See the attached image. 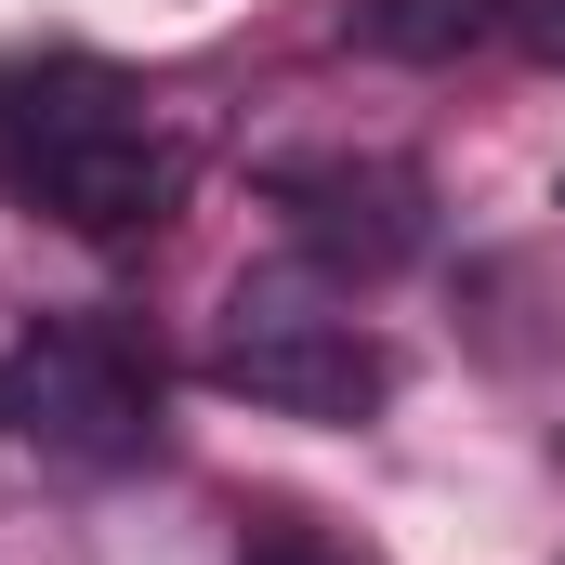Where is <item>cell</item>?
Returning a JSON list of instances; mask_svg holds the SVG:
<instances>
[{
	"mask_svg": "<svg viewBox=\"0 0 565 565\" xmlns=\"http://www.w3.org/2000/svg\"><path fill=\"white\" fill-rule=\"evenodd\" d=\"M0 434L53 473H132L158 447V355L119 316H40L0 342Z\"/></svg>",
	"mask_w": 565,
	"mask_h": 565,
	"instance_id": "cell-2",
	"label": "cell"
},
{
	"mask_svg": "<svg viewBox=\"0 0 565 565\" xmlns=\"http://www.w3.org/2000/svg\"><path fill=\"white\" fill-rule=\"evenodd\" d=\"M0 198L53 211L66 237H158L184 211V132L158 93L93 53H26L0 66Z\"/></svg>",
	"mask_w": 565,
	"mask_h": 565,
	"instance_id": "cell-1",
	"label": "cell"
},
{
	"mask_svg": "<svg viewBox=\"0 0 565 565\" xmlns=\"http://www.w3.org/2000/svg\"><path fill=\"white\" fill-rule=\"evenodd\" d=\"M513 40H526L540 66H565V0H513Z\"/></svg>",
	"mask_w": 565,
	"mask_h": 565,
	"instance_id": "cell-7",
	"label": "cell"
},
{
	"mask_svg": "<svg viewBox=\"0 0 565 565\" xmlns=\"http://www.w3.org/2000/svg\"><path fill=\"white\" fill-rule=\"evenodd\" d=\"M237 565H369V553H342V540H329V526H302V513H250Z\"/></svg>",
	"mask_w": 565,
	"mask_h": 565,
	"instance_id": "cell-6",
	"label": "cell"
},
{
	"mask_svg": "<svg viewBox=\"0 0 565 565\" xmlns=\"http://www.w3.org/2000/svg\"><path fill=\"white\" fill-rule=\"evenodd\" d=\"M355 26L382 53H473V40L513 26V0H355Z\"/></svg>",
	"mask_w": 565,
	"mask_h": 565,
	"instance_id": "cell-5",
	"label": "cell"
},
{
	"mask_svg": "<svg viewBox=\"0 0 565 565\" xmlns=\"http://www.w3.org/2000/svg\"><path fill=\"white\" fill-rule=\"evenodd\" d=\"M264 211L289 224V250L316 277L369 289L395 264L434 250V184L408 158H369V145H316V158H264Z\"/></svg>",
	"mask_w": 565,
	"mask_h": 565,
	"instance_id": "cell-4",
	"label": "cell"
},
{
	"mask_svg": "<svg viewBox=\"0 0 565 565\" xmlns=\"http://www.w3.org/2000/svg\"><path fill=\"white\" fill-rule=\"evenodd\" d=\"M211 382L277 408V422H369L395 395V355L382 329H355L329 289H289V277H237L224 316H211Z\"/></svg>",
	"mask_w": 565,
	"mask_h": 565,
	"instance_id": "cell-3",
	"label": "cell"
}]
</instances>
